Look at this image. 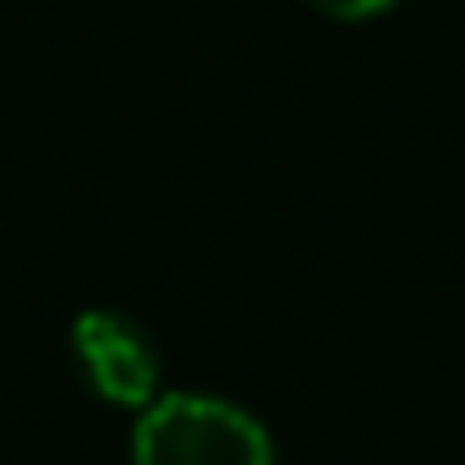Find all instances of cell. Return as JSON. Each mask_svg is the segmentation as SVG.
I'll return each mask as SVG.
<instances>
[{
    "label": "cell",
    "instance_id": "obj_1",
    "mask_svg": "<svg viewBox=\"0 0 465 465\" xmlns=\"http://www.w3.org/2000/svg\"><path fill=\"white\" fill-rule=\"evenodd\" d=\"M132 460L137 465H274V438L263 416H252L236 400L203 389H170L153 405H143L132 427Z\"/></svg>",
    "mask_w": 465,
    "mask_h": 465
},
{
    "label": "cell",
    "instance_id": "obj_2",
    "mask_svg": "<svg viewBox=\"0 0 465 465\" xmlns=\"http://www.w3.org/2000/svg\"><path fill=\"white\" fill-rule=\"evenodd\" d=\"M72 351L104 400H121V405H153L159 400L153 394L159 356H153V340L143 334L137 318H126L115 307H88L72 318Z\"/></svg>",
    "mask_w": 465,
    "mask_h": 465
}]
</instances>
